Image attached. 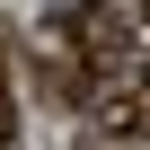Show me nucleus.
I'll use <instances>...</instances> for the list:
<instances>
[{
  "label": "nucleus",
  "instance_id": "f03ea898",
  "mask_svg": "<svg viewBox=\"0 0 150 150\" xmlns=\"http://www.w3.org/2000/svg\"><path fill=\"white\" fill-rule=\"evenodd\" d=\"M88 115L106 141H141L150 132V62H124V71H97L88 88Z\"/></svg>",
  "mask_w": 150,
  "mask_h": 150
},
{
  "label": "nucleus",
  "instance_id": "f257e3e1",
  "mask_svg": "<svg viewBox=\"0 0 150 150\" xmlns=\"http://www.w3.org/2000/svg\"><path fill=\"white\" fill-rule=\"evenodd\" d=\"M35 35L71 44V53L88 62V71H124V62H141V53H132V18L115 9V0H53Z\"/></svg>",
  "mask_w": 150,
  "mask_h": 150
},
{
  "label": "nucleus",
  "instance_id": "7ed1b4c3",
  "mask_svg": "<svg viewBox=\"0 0 150 150\" xmlns=\"http://www.w3.org/2000/svg\"><path fill=\"white\" fill-rule=\"evenodd\" d=\"M18 132V97H9V80H0V141Z\"/></svg>",
  "mask_w": 150,
  "mask_h": 150
}]
</instances>
